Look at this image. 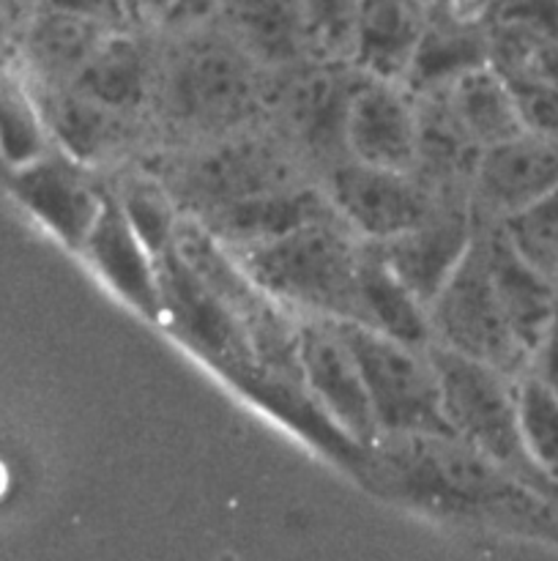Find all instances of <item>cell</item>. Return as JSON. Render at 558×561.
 Instances as JSON below:
<instances>
[{
    "mask_svg": "<svg viewBox=\"0 0 558 561\" xmlns=\"http://www.w3.org/2000/svg\"><path fill=\"white\" fill-rule=\"evenodd\" d=\"M364 247L334 211L263 244L224 250L268 299L293 316L361 323Z\"/></svg>",
    "mask_w": 558,
    "mask_h": 561,
    "instance_id": "6da1fadb",
    "label": "cell"
},
{
    "mask_svg": "<svg viewBox=\"0 0 558 561\" xmlns=\"http://www.w3.org/2000/svg\"><path fill=\"white\" fill-rule=\"evenodd\" d=\"M178 44L167 55L164 107L178 124L200 131H224L257 113L260 64L217 20L173 27Z\"/></svg>",
    "mask_w": 558,
    "mask_h": 561,
    "instance_id": "7a4b0ae2",
    "label": "cell"
},
{
    "mask_svg": "<svg viewBox=\"0 0 558 561\" xmlns=\"http://www.w3.org/2000/svg\"><path fill=\"white\" fill-rule=\"evenodd\" d=\"M438 383L443 416L454 436L487 460L536 491L558 493L531 463L520 431L518 378L430 343L427 348Z\"/></svg>",
    "mask_w": 558,
    "mask_h": 561,
    "instance_id": "3957f363",
    "label": "cell"
},
{
    "mask_svg": "<svg viewBox=\"0 0 558 561\" xmlns=\"http://www.w3.org/2000/svg\"><path fill=\"white\" fill-rule=\"evenodd\" d=\"M364 378L377 436H454L443 416L441 383L427 351L370 327L337 321Z\"/></svg>",
    "mask_w": 558,
    "mask_h": 561,
    "instance_id": "277c9868",
    "label": "cell"
},
{
    "mask_svg": "<svg viewBox=\"0 0 558 561\" xmlns=\"http://www.w3.org/2000/svg\"><path fill=\"white\" fill-rule=\"evenodd\" d=\"M427 312H430L432 343L468 359L485 362L514 378L528 370V356L514 340L498 301L481 230H476L474 244L468 247Z\"/></svg>",
    "mask_w": 558,
    "mask_h": 561,
    "instance_id": "5b68a950",
    "label": "cell"
},
{
    "mask_svg": "<svg viewBox=\"0 0 558 561\" xmlns=\"http://www.w3.org/2000/svg\"><path fill=\"white\" fill-rule=\"evenodd\" d=\"M156 274L162 301L159 323H164L170 334L197 359L206 362L213 373L257 359L249 334L239 318L181 257L175 244L156 257Z\"/></svg>",
    "mask_w": 558,
    "mask_h": 561,
    "instance_id": "8992f818",
    "label": "cell"
},
{
    "mask_svg": "<svg viewBox=\"0 0 558 561\" xmlns=\"http://www.w3.org/2000/svg\"><path fill=\"white\" fill-rule=\"evenodd\" d=\"M326 197L337 217L370 244L419 228L441 208L430 181L416 179L414 170L370 168L353 159L334 164Z\"/></svg>",
    "mask_w": 558,
    "mask_h": 561,
    "instance_id": "52a82bcc",
    "label": "cell"
},
{
    "mask_svg": "<svg viewBox=\"0 0 558 561\" xmlns=\"http://www.w3.org/2000/svg\"><path fill=\"white\" fill-rule=\"evenodd\" d=\"M295 359H299L301 381L323 405V411L353 442L370 447L377 438L375 416L353 351L345 343L337 321L299 318Z\"/></svg>",
    "mask_w": 558,
    "mask_h": 561,
    "instance_id": "ba28073f",
    "label": "cell"
},
{
    "mask_svg": "<svg viewBox=\"0 0 558 561\" xmlns=\"http://www.w3.org/2000/svg\"><path fill=\"white\" fill-rule=\"evenodd\" d=\"M293 184V170L282 153L260 140H233L191 159L181 170L178 195L202 219L224 206Z\"/></svg>",
    "mask_w": 558,
    "mask_h": 561,
    "instance_id": "9c48e42d",
    "label": "cell"
},
{
    "mask_svg": "<svg viewBox=\"0 0 558 561\" xmlns=\"http://www.w3.org/2000/svg\"><path fill=\"white\" fill-rule=\"evenodd\" d=\"M219 376L235 392L244 394L252 405H257L263 414L274 416L279 425H284L290 433L301 436L312 447L323 449L328 458L345 460V466H359L364 460L367 447L353 442L323 411V405L312 398V392L304 387L299 376L274 370V367L263 365L260 359L224 367V370H219Z\"/></svg>",
    "mask_w": 558,
    "mask_h": 561,
    "instance_id": "30bf717a",
    "label": "cell"
},
{
    "mask_svg": "<svg viewBox=\"0 0 558 561\" xmlns=\"http://www.w3.org/2000/svg\"><path fill=\"white\" fill-rule=\"evenodd\" d=\"M345 159L386 170H414L419 159V110L397 82L367 77L345 115Z\"/></svg>",
    "mask_w": 558,
    "mask_h": 561,
    "instance_id": "8fae6325",
    "label": "cell"
},
{
    "mask_svg": "<svg viewBox=\"0 0 558 561\" xmlns=\"http://www.w3.org/2000/svg\"><path fill=\"white\" fill-rule=\"evenodd\" d=\"M476 217L470 208L446 206L438 208L435 217L419 228L405 230L394 239L377 241L375 252L386 263L388 272L416 296L425 307L432 305L454 268L465 257L476 239Z\"/></svg>",
    "mask_w": 558,
    "mask_h": 561,
    "instance_id": "7c38bea8",
    "label": "cell"
},
{
    "mask_svg": "<svg viewBox=\"0 0 558 561\" xmlns=\"http://www.w3.org/2000/svg\"><path fill=\"white\" fill-rule=\"evenodd\" d=\"M558 190V137L523 131L481 151L474 170L476 208L503 222Z\"/></svg>",
    "mask_w": 558,
    "mask_h": 561,
    "instance_id": "4fadbf2b",
    "label": "cell"
},
{
    "mask_svg": "<svg viewBox=\"0 0 558 561\" xmlns=\"http://www.w3.org/2000/svg\"><path fill=\"white\" fill-rule=\"evenodd\" d=\"M93 272L135 310L159 323L162 301H159L156 257L151 255L140 236L131 228L129 217L120 208L118 197L104 195L102 211L93 222L91 233L80 247Z\"/></svg>",
    "mask_w": 558,
    "mask_h": 561,
    "instance_id": "5bb4252c",
    "label": "cell"
},
{
    "mask_svg": "<svg viewBox=\"0 0 558 561\" xmlns=\"http://www.w3.org/2000/svg\"><path fill=\"white\" fill-rule=\"evenodd\" d=\"M481 239H485L487 266H490L503 316H507L514 340L531 359L536 345L550 329L553 318L558 316V296L553 279L542 274L528 257L520 255L501 225L481 230Z\"/></svg>",
    "mask_w": 558,
    "mask_h": 561,
    "instance_id": "9a60e30c",
    "label": "cell"
},
{
    "mask_svg": "<svg viewBox=\"0 0 558 561\" xmlns=\"http://www.w3.org/2000/svg\"><path fill=\"white\" fill-rule=\"evenodd\" d=\"M328 214H334V208L326 195L312 186L293 184L224 206L195 222H200L228 250H241L277 239Z\"/></svg>",
    "mask_w": 558,
    "mask_h": 561,
    "instance_id": "2e32d148",
    "label": "cell"
},
{
    "mask_svg": "<svg viewBox=\"0 0 558 561\" xmlns=\"http://www.w3.org/2000/svg\"><path fill=\"white\" fill-rule=\"evenodd\" d=\"M367 80L353 64H312L284 96V113L301 140L323 157L345 153V115Z\"/></svg>",
    "mask_w": 558,
    "mask_h": 561,
    "instance_id": "e0dca14e",
    "label": "cell"
},
{
    "mask_svg": "<svg viewBox=\"0 0 558 561\" xmlns=\"http://www.w3.org/2000/svg\"><path fill=\"white\" fill-rule=\"evenodd\" d=\"M425 27V0H361L350 64L370 80L399 85Z\"/></svg>",
    "mask_w": 558,
    "mask_h": 561,
    "instance_id": "ac0fdd59",
    "label": "cell"
},
{
    "mask_svg": "<svg viewBox=\"0 0 558 561\" xmlns=\"http://www.w3.org/2000/svg\"><path fill=\"white\" fill-rule=\"evenodd\" d=\"M146 27H115L104 36L96 53L88 58L74 82L82 96L93 99L113 113H135L148 96L151 88V47L142 38Z\"/></svg>",
    "mask_w": 558,
    "mask_h": 561,
    "instance_id": "d6986e66",
    "label": "cell"
},
{
    "mask_svg": "<svg viewBox=\"0 0 558 561\" xmlns=\"http://www.w3.org/2000/svg\"><path fill=\"white\" fill-rule=\"evenodd\" d=\"M213 20L255 64L288 69L304 60L301 0H219Z\"/></svg>",
    "mask_w": 558,
    "mask_h": 561,
    "instance_id": "ffe728a7",
    "label": "cell"
},
{
    "mask_svg": "<svg viewBox=\"0 0 558 561\" xmlns=\"http://www.w3.org/2000/svg\"><path fill=\"white\" fill-rule=\"evenodd\" d=\"M20 195L66 244L77 250L91 233L104 203V195L82 175V170L58 159L31 164L20 179Z\"/></svg>",
    "mask_w": 558,
    "mask_h": 561,
    "instance_id": "44dd1931",
    "label": "cell"
},
{
    "mask_svg": "<svg viewBox=\"0 0 558 561\" xmlns=\"http://www.w3.org/2000/svg\"><path fill=\"white\" fill-rule=\"evenodd\" d=\"M430 96L441 99L454 124L481 151L525 131L518 107H514L512 91L492 64L465 71L443 91L430 93Z\"/></svg>",
    "mask_w": 558,
    "mask_h": 561,
    "instance_id": "7402d4cb",
    "label": "cell"
},
{
    "mask_svg": "<svg viewBox=\"0 0 558 561\" xmlns=\"http://www.w3.org/2000/svg\"><path fill=\"white\" fill-rule=\"evenodd\" d=\"M109 31L115 27L77 11L42 3L33 9L25 38L36 69H42L53 82L63 80L71 85Z\"/></svg>",
    "mask_w": 558,
    "mask_h": 561,
    "instance_id": "603a6c76",
    "label": "cell"
},
{
    "mask_svg": "<svg viewBox=\"0 0 558 561\" xmlns=\"http://www.w3.org/2000/svg\"><path fill=\"white\" fill-rule=\"evenodd\" d=\"M485 64H490V27H457L427 20L403 85L414 96H430Z\"/></svg>",
    "mask_w": 558,
    "mask_h": 561,
    "instance_id": "cb8c5ba5",
    "label": "cell"
},
{
    "mask_svg": "<svg viewBox=\"0 0 558 561\" xmlns=\"http://www.w3.org/2000/svg\"><path fill=\"white\" fill-rule=\"evenodd\" d=\"M361 310H364L361 327L375 329L410 348H430V312L388 272L370 241H367L364 261H361Z\"/></svg>",
    "mask_w": 558,
    "mask_h": 561,
    "instance_id": "d4e9b609",
    "label": "cell"
},
{
    "mask_svg": "<svg viewBox=\"0 0 558 561\" xmlns=\"http://www.w3.org/2000/svg\"><path fill=\"white\" fill-rule=\"evenodd\" d=\"M47 121L77 162L102 159L124 137V115L102 107L74 88L53 91L47 99Z\"/></svg>",
    "mask_w": 558,
    "mask_h": 561,
    "instance_id": "484cf974",
    "label": "cell"
},
{
    "mask_svg": "<svg viewBox=\"0 0 558 561\" xmlns=\"http://www.w3.org/2000/svg\"><path fill=\"white\" fill-rule=\"evenodd\" d=\"M361 0H301L304 60L350 64Z\"/></svg>",
    "mask_w": 558,
    "mask_h": 561,
    "instance_id": "4316f807",
    "label": "cell"
},
{
    "mask_svg": "<svg viewBox=\"0 0 558 561\" xmlns=\"http://www.w3.org/2000/svg\"><path fill=\"white\" fill-rule=\"evenodd\" d=\"M518 411L525 453L558 491V400L536 378H518Z\"/></svg>",
    "mask_w": 558,
    "mask_h": 561,
    "instance_id": "83f0119b",
    "label": "cell"
},
{
    "mask_svg": "<svg viewBox=\"0 0 558 561\" xmlns=\"http://www.w3.org/2000/svg\"><path fill=\"white\" fill-rule=\"evenodd\" d=\"M115 197H118L120 208L129 217L135 233L140 236L142 244L151 250L153 257H159L175 244L181 219L175 217L173 201H170V192L164 186L148 179H131L126 181L120 195Z\"/></svg>",
    "mask_w": 558,
    "mask_h": 561,
    "instance_id": "f1b7e54d",
    "label": "cell"
},
{
    "mask_svg": "<svg viewBox=\"0 0 558 561\" xmlns=\"http://www.w3.org/2000/svg\"><path fill=\"white\" fill-rule=\"evenodd\" d=\"M498 225L520 255L528 257L542 274L558 279V190Z\"/></svg>",
    "mask_w": 558,
    "mask_h": 561,
    "instance_id": "f546056e",
    "label": "cell"
},
{
    "mask_svg": "<svg viewBox=\"0 0 558 561\" xmlns=\"http://www.w3.org/2000/svg\"><path fill=\"white\" fill-rule=\"evenodd\" d=\"M512 91L523 129L531 135L558 137V85L542 77L501 75Z\"/></svg>",
    "mask_w": 558,
    "mask_h": 561,
    "instance_id": "4dcf8cb0",
    "label": "cell"
},
{
    "mask_svg": "<svg viewBox=\"0 0 558 561\" xmlns=\"http://www.w3.org/2000/svg\"><path fill=\"white\" fill-rule=\"evenodd\" d=\"M427 20L457 27H490L496 0H425Z\"/></svg>",
    "mask_w": 558,
    "mask_h": 561,
    "instance_id": "1f68e13d",
    "label": "cell"
},
{
    "mask_svg": "<svg viewBox=\"0 0 558 561\" xmlns=\"http://www.w3.org/2000/svg\"><path fill=\"white\" fill-rule=\"evenodd\" d=\"M525 373H528L531 378H536V381L558 400V316L553 318L550 329H547L542 343L536 345V351L531 354L528 370Z\"/></svg>",
    "mask_w": 558,
    "mask_h": 561,
    "instance_id": "d6a6232c",
    "label": "cell"
},
{
    "mask_svg": "<svg viewBox=\"0 0 558 561\" xmlns=\"http://www.w3.org/2000/svg\"><path fill=\"white\" fill-rule=\"evenodd\" d=\"M219 0H170V16L164 27H186L213 20Z\"/></svg>",
    "mask_w": 558,
    "mask_h": 561,
    "instance_id": "836d02e7",
    "label": "cell"
},
{
    "mask_svg": "<svg viewBox=\"0 0 558 561\" xmlns=\"http://www.w3.org/2000/svg\"><path fill=\"white\" fill-rule=\"evenodd\" d=\"M142 11H146V20L151 22V27H164L170 16V0H140Z\"/></svg>",
    "mask_w": 558,
    "mask_h": 561,
    "instance_id": "e575fe53",
    "label": "cell"
},
{
    "mask_svg": "<svg viewBox=\"0 0 558 561\" xmlns=\"http://www.w3.org/2000/svg\"><path fill=\"white\" fill-rule=\"evenodd\" d=\"M27 3H31V5H42L44 0H27Z\"/></svg>",
    "mask_w": 558,
    "mask_h": 561,
    "instance_id": "d590c367",
    "label": "cell"
}]
</instances>
